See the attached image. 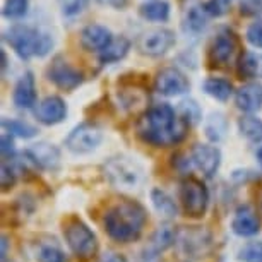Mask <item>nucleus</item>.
Listing matches in <instances>:
<instances>
[{
    "instance_id": "obj_31",
    "label": "nucleus",
    "mask_w": 262,
    "mask_h": 262,
    "mask_svg": "<svg viewBox=\"0 0 262 262\" xmlns=\"http://www.w3.org/2000/svg\"><path fill=\"white\" fill-rule=\"evenodd\" d=\"M29 12V0H6L2 6V17L7 21H19Z\"/></svg>"
},
{
    "instance_id": "obj_18",
    "label": "nucleus",
    "mask_w": 262,
    "mask_h": 262,
    "mask_svg": "<svg viewBox=\"0 0 262 262\" xmlns=\"http://www.w3.org/2000/svg\"><path fill=\"white\" fill-rule=\"evenodd\" d=\"M231 231L238 236H254L260 231V217L250 206H240L231 220Z\"/></svg>"
},
{
    "instance_id": "obj_3",
    "label": "nucleus",
    "mask_w": 262,
    "mask_h": 262,
    "mask_svg": "<svg viewBox=\"0 0 262 262\" xmlns=\"http://www.w3.org/2000/svg\"><path fill=\"white\" fill-rule=\"evenodd\" d=\"M4 41L12 48L21 60H31L33 57L43 58L53 50L55 39L50 33L29 24L16 23L4 31Z\"/></svg>"
},
{
    "instance_id": "obj_9",
    "label": "nucleus",
    "mask_w": 262,
    "mask_h": 262,
    "mask_svg": "<svg viewBox=\"0 0 262 262\" xmlns=\"http://www.w3.org/2000/svg\"><path fill=\"white\" fill-rule=\"evenodd\" d=\"M47 79L62 91H74L84 82V72L72 66L66 57L57 55L47 67Z\"/></svg>"
},
{
    "instance_id": "obj_14",
    "label": "nucleus",
    "mask_w": 262,
    "mask_h": 262,
    "mask_svg": "<svg viewBox=\"0 0 262 262\" xmlns=\"http://www.w3.org/2000/svg\"><path fill=\"white\" fill-rule=\"evenodd\" d=\"M34 118L43 125H57L67 118V103L60 96H47L34 106Z\"/></svg>"
},
{
    "instance_id": "obj_26",
    "label": "nucleus",
    "mask_w": 262,
    "mask_h": 262,
    "mask_svg": "<svg viewBox=\"0 0 262 262\" xmlns=\"http://www.w3.org/2000/svg\"><path fill=\"white\" fill-rule=\"evenodd\" d=\"M151 202L152 207L156 209V212L160 216H163L165 220H173L179 214V207L177 202L173 201V197L163 189H152L151 190Z\"/></svg>"
},
{
    "instance_id": "obj_21",
    "label": "nucleus",
    "mask_w": 262,
    "mask_h": 262,
    "mask_svg": "<svg viewBox=\"0 0 262 262\" xmlns=\"http://www.w3.org/2000/svg\"><path fill=\"white\" fill-rule=\"evenodd\" d=\"M236 74L245 81H259L262 79V53L245 50L236 60Z\"/></svg>"
},
{
    "instance_id": "obj_24",
    "label": "nucleus",
    "mask_w": 262,
    "mask_h": 262,
    "mask_svg": "<svg viewBox=\"0 0 262 262\" xmlns=\"http://www.w3.org/2000/svg\"><path fill=\"white\" fill-rule=\"evenodd\" d=\"M171 6L168 0H146L139 6V16L147 23H168Z\"/></svg>"
},
{
    "instance_id": "obj_20",
    "label": "nucleus",
    "mask_w": 262,
    "mask_h": 262,
    "mask_svg": "<svg viewBox=\"0 0 262 262\" xmlns=\"http://www.w3.org/2000/svg\"><path fill=\"white\" fill-rule=\"evenodd\" d=\"M207 24H209V16L202 6H190L182 16V31L187 36H201L207 29Z\"/></svg>"
},
{
    "instance_id": "obj_43",
    "label": "nucleus",
    "mask_w": 262,
    "mask_h": 262,
    "mask_svg": "<svg viewBox=\"0 0 262 262\" xmlns=\"http://www.w3.org/2000/svg\"><path fill=\"white\" fill-rule=\"evenodd\" d=\"M7 245H9V240H7V236L4 235L2 236V260H6V257H7Z\"/></svg>"
},
{
    "instance_id": "obj_22",
    "label": "nucleus",
    "mask_w": 262,
    "mask_h": 262,
    "mask_svg": "<svg viewBox=\"0 0 262 262\" xmlns=\"http://www.w3.org/2000/svg\"><path fill=\"white\" fill-rule=\"evenodd\" d=\"M175 244H177V230H173L171 226H160V228L151 235L149 242H147L144 257L155 259V257L161 255L163 252L168 250Z\"/></svg>"
},
{
    "instance_id": "obj_41",
    "label": "nucleus",
    "mask_w": 262,
    "mask_h": 262,
    "mask_svg": "<svg viewBox=\"0 0 262 262\" xmlns=\"http://www.w3.org/2000/svg\"><path fill=\"white\" fill-rule=\"evenodd\" d=\"M98 262H127V260L123 259L122 255L113 254V252H110V254H105V255H103Z\"/></svg>"
},
{
    "instance_id": "obj_23",
    "label": "nucleus",
    "mask_w": 262,
    "mask_h": 262,
    "mask_svg": "<svg viewBox=\"0 0 262 262\" xmlns=\"http://www.w3.org/2000/svg\"><path fill=\"white\" fill-rule=\"evenodd\" d=\"M130 47H132V41L127 36H123V34L115 36L105 50L98 53V60H100L101 66H112V63H117L128 55Z\"/></svg>"
},
{
    "instance_id": "obj_28",
    "label": "nucleus",
    "mask_w": 262,
    "mask_h": 262,
    "mask_svg": "<svg viewBox=\"0 0 262 262\" xmlns=\"http://www.w3.org/2000/svg\"><path fill=\"white\" fill-rule=\"evenodd\" d=\"M2 128L7 134L21 137V139H31L38 134L36 127L24 120H19V118H2Z\"/></svg>"
},
{
    "instance_id": "obj_29",
    "label": "nucleus",
    "mask_w": 262,
    "mask_h": 262,
    "mask_svg": "<svg viewBox=\"0 0 262 262\" xmlns=\"http://www.w3.org/2000/svg\"><path fill=\"white\" fill-rule=\"evenodd\" d=\"M226 127H228L226 118H225L223 113H220V112L211 113L204 122L206 136H207V139L212 141V142H220L221 139H223L225 134H226Z\"/></svg>"
},
{
    "instance_id": "obj_25",
    "label": "nucleus",
    "mask_w": 262,
    "mask_h": 262,
    "mask_svg": "<svg viewBox=\"0 0 262 262\" xmlns=\"http://www.w3.org/2000/svg\"><path fill=\"white\" fill-rule=\"evenodd\" d=\"M202 91L204 95H207L209 98L216 101H228L231 96H233V84H231L228 79L223 77H206L202 81Z\"/></svg>"
},
{
    "instance_id": "obj_19",
    "label": "nucleus",
    "mask_w": 262,
    "mask_h": 262,
    "mask_svg": "<svg viewBox=\"0 0 262 262\" xmlns=\"http://www.w3.org/2000/svg\"><path fill=\"white\" fill-rule=\"evenodd\" d=\"M26 158L34 166L43 170H55L60 165V151L50 142H38L26 149Z\"/></svg>"
},
{
    "instance_id": "obj_33",
    "label": "nucleus",
    "mask_w": 262,
    "mask_h": 262,
    "mask_svg": "<svg viewBox=\"0 0 262 262\" xmlns=\"http://www.w3.org/2000/svg\"><path fill=\"white\" fill-rule=\"evenodd\" d=\"M36 262H67V255L57 245H43L38 250Z\"/></svg>"
},
{
    "instance_id": "obj_27",
    "label": "nucleus",
    "mask_w": 262,
    "mask_h": 262,
    "mask_svg": "<svg viewBox=\"0 0 262 262\" xmlns=\"http://www.w3.org/2000/svg\"><path fill=\"white\" fill-rule=\"evenodd\" d=\"M238 125V132L242 137H245L249 142H257L262 141V120L255 115H244L236 122Z\"/></svg>"
},
{
    "instance_id": "obj_5",
    "label": "nucleus",
    "mask_w": 262,
    "mask_h": 262,
    "mask_svg": "<svg viewBox=\"0 0 262 262\" xmlns=\"http://www.w3.org/2000/svg\"><path fill=\"white\" fill-rule=\"evenodd\" d=\"M240 39L233 29L221 28L211 39L207 48V62L214 69H226L230 66H236L240 57Z\"/></svg>"
},
{
    "instance_id": "obj_10",
    "label": "nucleus",
    "mask_w": 262,
    "mask_h": 262,
    "mask_svg": "<svg viewBox=\"0 0 262 262\" xmlns=\"http://www.w3.org/2000/svg\"><path fill=\"white\" fill-rule=\"evenodd\" d=\"M103 141V130L93 122H82L69 132L66 147L74 155H88L95 151Z\"/></svg>"
},
{
    "instance_id": "obj_39",
    "label": "nucleus",
    "mask_w": 262,
    "mask_h": 262,
    "mask_svg": "<svg viewBox=\"0 0 262 262\" xmlns=\"http://www.w3.org/2000/svg\"><path fill=\"white\" fill-rule=\"evenodd\" d=\"M0 151H2V158L4 161L7 160H14L16 156V147H14V136L7 134V132H2V141H0Z\"/></svg>"
},
{
    "instance_id": "obj_17",
    "label": "nucleus",
    "mask_w": 262,
    "mask_h": 262,
    "mask_svg": "<svg viewBox=\"0 0 262 262\" xmlns=\"http://www.w3.org/2000/svg\"><path fill=\"white\" fill-rule=\"evenodd\" d=\"M235 105L244 113H257L262 110V82H245L235 91Z\"/></svg>"
},
{
    "instance_id": "obj_32",
    "label": "nucleus",
    "mask_w": 262,
    "mask_h": 262,
    "mask_svg": "<svg viewBox=\"0 0 262 262\" xmlns=\"http://www.w3.org/2000/svg\"><path fill=\"white\" fill-rule=\"evenodd\" d=\"M58 2V9H60V14L63 17H77L90 7L91 0H57Z\"/></svg>"
},
{
    "instance_id": "obj_35",
    "label": "nucleus",
    "mask_w": 262,
    "mask_h": 262,
    "mask_svg": "<svg viewBox=\"0 0 262 262\" xmlns=\"http://www.w3.org/2000/svg\"><path fill=\"white\" fill-rule=\"evenodd\" d=\"M233 2L235 0H206L202 7L209 17H223L230 12Z\"/></svg>"
},
{
    "instance_id": "obj_6",
    "label": "nucleus",
    "mask_w": 262,
    "mask_h": 262,
    "mask_svg": "<svg viewBox=\"0 0 262 262\" xmlns=\"http://www.w3.org/2000/svg\"><path fill=\"white\" fill-rule=\"evenodd\" d=\"M63 236L77 259L90 260L98 254V238L90 226L79 217H71L63 225Z\"/></svg>"
},
{
    "instance_id": "obj_40",
    "label": "nucleus",
    "mask_w": 262,
    "mask_h": 262,
    "mask_svg": "<svg viewBox=\"0 0 262 262\" xmlns=\"http://www.w3.org/2000/svg\"><path fill=\"white\" fill-rule=\"evenodd\" d=\"M96 4H100L101 7H110L115 9V11H122V9H125L128 0H96Z\"/></svg>"
},
{
    "instance_id": "obj_8",
    "label": "nucleus",
    "mask_w": 262,
    "mask_h": 262,
    "mask_svg": "<svg viewBox=\"0 0 262 262\" xmlns=\"http://www.w3.org/2000/svg\"><path fill=\"white\" fill-rule=\"evenodd\" d=\"M177 36L175 31L168 28H152L141 33L136 39V48L141 55L158 58L166 55L175 47Z\"/></svg>"
},
{
    "instance_id": "obj_45",
    "label": "nucleus",
    "mask_w": 262,
    "mask_h": 262,
    "mask_svg": "<svg viewBox=\"0 0 262 262\" xmlns=\"http://www.w3.org/2000/svg\"><path fill=\"white\" fill-rule=\"evenodd\" d=\"M255 158H257V163H259V165L262 166V146L259 147V149H257V152H255Z\"/></svg>"
},
{
    "instance_id": "obj_1",
    "label": "nucleus",
    "mask_w": 262,
    "mask_h": 262,
    "mask_svg": "<svg viewBox=\"0 0 262 262\" xmlns=\"http://www.w3.org/2000/svg\"><path fill=\"white\" fill-rule=\"evenodd\" d=\"M189 125L168 103H158L146 108L136 122L137 137L149 146L170 147L185 139Z\"/></svg>"
},
{
    "instance_id": "obj_12",
    "label": "nucleus",
    "mask_w": 262,
    "mask_h": 262,
    "mask_svg": "<svg viewBox=\"0 0 262 262\" xmlns=\"http://www.w3.org/2000/svg\"><path fill=\"white\" fill-rule=\"evenodd\" d=\"M155 90L158 95L175 98L187 95L190 90V81L179 67H163L155 77Z\"/></svg>"
},
{
    "instance_id": "obj_11",
    "label": "nucleus",
    "mask_w": 262,
    "mask_h": 262,
    "mask_svg": "<svg viewBox=\"0 0 262 262\" xmlns=\"http://www.w3.org/2000/svg\"><path fill=\"white\" fill-rule=\"evenodd\" d=\"M177 245L190 259H201L211 249V235L201 226L177 230Z\"/></svg>"
},
{
    "instance_id": "obj_4",
    "label": "nucleus",
    "mask_w": 262,
    "mask_h": 262,
    "mask_svg": "<svg viewBox=\"0 0 262 262\" xmlns=\"http://www.w3.org/2000/svg\"><path fill=\"white\" fill-rule=\"evenodd\" d=\"M108 184L122 192L139 190L146 182V170L137 160L128 156H113L103 165Z\"/></svg>"
},
{
    "instance_id": "obj_34",
    "label": "nucleus",
    "mask_w": 262,
    "mask_h": 262,
    "mask_svg": "<svg viewBox=\"0 0 262 262\" xmlns=\"http://www.w3.org/2000/svg\"><path fill=\"white\" fill-rule=\"evenodd\" d=\"M242 262H262V242H249L238 250Z\"/></svg>"
},
{
    "instance_id": "obj_44",
    "label": "nucleus",
    "mask_w": 262,
    "mask_h": 262,
    "mask_svg": "<svg viewBox=\"0 0 262 262\" xmlns=\"http://www.w3.org/2000/svg\"><path fill=\"white\" fill-rule=\"evenodd\" d=\"M0 57H2V71L6 72V69H7V66H9V60H7V53H6V50L0 52Z\"/></svg>"
},
{
    "instance_id": "obj_38",
    "label": "nucleus",
    "mask_w": 262,
    "mask_h": 262,
    "mask_svg": "<svg viewBox=\"0 0 262 262\" xmlns=\"http://www.w3.org/2000/svg\"><path fill=\"white\" fill-rule=\"evenodd\" d=\"M16 179H17V173H16V168L12 165H9L7 161H2V175H0V184H2V189L7 190L14 187L16 184Z\"/></svg>"
},
{
    "instance_id": "obj_30",
    "label": "nucleus",
    "mask_w": 262,
    "mask_h": 262,
    "mask_svg": "<svg viewBox=\"0 0 262 262\" xmlns=\"http://www.w3.org/2000/svg\"><path fill=\"white\" fill-rule=\"evenodd\" d=\"M177 112H179V115L184 118V122L189 127L195 125V123H199L202 120V110H201L199 103H197L195 100H190V98L189 100L180 101Z\"/></svg>"
},
{
    "instance_id": "obj_42",
    "label": "nucleus",
    "mask_w": 262,
    "mask_h": 262,
    "mask_svg": "<svg viewBox=\"0 0 262 262\" xmlns=\"http://www.w3.org/2000/svg\"><path fill=\"white\" fill-rule=\"evenodd\" d=\"M255 201H257V207L259 211L262 212V184L257 187V192H255Z\"/></svg>"
},
{
    "instance_id": "obj_13",
    "label": "nucleus",
    "mask_w": 262,
    "mask_h": 262,
    "mask_svg": "<svg viewBox=\"0 0 262 262\" xmlns=\"http://www.w3.org/2000/svg\"><path fill=\"white\" fill-rule=\"evenodd\" d=\"M190 161L202 175L211 179L221 166V151L212 144H195L190 151Z\"/></svg>"
},
{
    "instance_id": "obj_7",
    "label": "nucleus",
    "mask_w": 262,
    "mask_h": 262,
    "mask_svg": "<svg viewBox=\"0 0 262 262\" xmlns=\"http://www.w3.org/2000/svg\"><path fill=\"white\" fill-rule=\"evenodd\" d=\"M179 199L187 216L202 217L209 207V190L202 180L195 177H187L180 184Z\"/></svg>"
},
{
    "instance_id": "obj_2",
    "label": "nucleus",
    "mask_w": 262,
    "mask_h": 262,
    "mask_svg": "<svg viewBox=\"0 0 262 262\" xmlns=\"http://www.w3.org/2000/svg\"><path fill=\"white\" fill-rule=\"evenodd\" d=\"M147 223V212L137 201H118L103 216L106 235L117 244H132L139 240Z\"/></svg>"
},
{
    "instance_id": "obj_15",
    "label": "nucleus",
    "mask_w": 262,
    "mask_h": 262,
    "mask_svg": "<svg viewBox=\"0 0 262 262\" xmlns=\"http://www.w3.org/2000/svg\"><path fill=\"white\" fill-rule=\"evenodd\" d=\"M113 38L115 36H113V33L110 29L98 23L88 24V26H84L81 29V33H79V43H81V47L86 52H95V53H100L105 50L112 43Z\"/></svg>"
},
{
    "instance_id": "obj_16",
    "label": "nucleus",
    "mask_w": 262,
    "mask_h": 262,
    "mask_svg": "<svg viewBox=\"0 0 262 262\" xmlns=\"http://www.w3.org/2000/svg\"><path fill=\"white\" fill-rule=\"evenodd\" d=\"M36 81H34L33 72H24L19 81L14 86L12 91V101L19 110H34L36 103Z\"/></svg>"
},
{
    "instance_id": "obj_37",
    "label": "nucleus",
    "mask_w": 262,
    "mask_h": 262,
    "mask_svg": "<svg viewBox=\"0 0 262 262\" xmlns=\"http://www.w3.org/2000/svg\"><path fill=\"white\" fill-rule=\"evenodd\" d=\"M238 11L244 17H262V0H238Z\"/></svg>"
},
{
    "instance_id": "obj_36",
    "label": "nucleus",
    "mask_w": 262,
    "mask_h": 262,
    "mask_svg": "<svg viewBox=\"0 0 262 262\" xmlns=\"http://www.w3.org/2000/svg\"><path fill=\"white\" fill-rule=\"evenodd\" d=\"M245 39L249 41V45L262 50V17L254 19V23H250L249 26H247Z\"/></svg>"
}]
</instances>
